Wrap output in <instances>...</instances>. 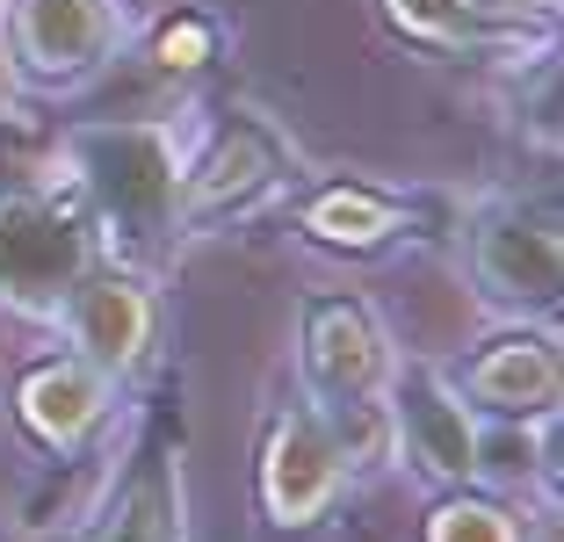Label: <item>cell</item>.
<instances>
[{
  "mask_svg": "<svg viewBox=\"0 0 564 542\" xmlns=\"http://www.w3.org/2000/svg\"><path fill=\"white\" fill-rule=\"evenodd\" d=\"M73 166L123 253H152L174 231V181H182V152L166 123H101V131L73 138Z\"/></svg>",
  "mask_w": 564,
  "mask_h": 542,
  "instance_id": "6da1fadb",
  "label": "cell"
},
{
  "mask_svg": "<svg viewBox=\"0 0 564 542\" xmlns=\"http://www.w3.org/2000/svg\"><path fill=\"white\" fill-rule=\"evenodd\" d=\"M304 361V398L333 420V434L348 420H383V383H391V340H383L377 312L362 296H312L297 333Z\"/></svg>",
  "mask_w": 564,
  "mask_h": 542,
  "instance_id": "7a4b0ae2",
  "label": "cell"
},
{
  "mask_svg": "<svg viewBox=\"0 0 564 542\" xmlns=\"http://www.w3.org/2000/svg\"><path fill=\"white\" fill-rule=\"evenodd\" d=\"M87 261H95V239H87V217L73 203L44 196V188L0 196V304L8 312L58 318Z\"/></svg>",
  "mask_w": 564,
  "mask_h": 542,
  "instance_id": "3957f363",
  "label": "cell"
},
{
  "mask_svg": "<svg viewBox=\"0 0 564 542\" xmlns=\"http://www.w3.org/2000/svg\"><path fill=\"white\" fill-rule=\"evenodd\" d=\"M123 44L117 0H15L8 8V73L30 87H80Z\"/></svg>",
  "mask_w": 564,
  "mask_h": 542,
  "instance_id": "277c9868",
  "label": "cell"
},
{
  "mask_svg": "<svg viewBox=\"0 0 564 542\" xmlns=\"http://www.w3.org/2000/svg\"><path fill=\"white\" fill-rule=\"evenodd\" d=\"M383 420H391L405 463L427 485H470V470H478V420H470L456 377H442L434 361H405V369L391 361Z\"/></svg>",
  "mask_w": 564,
  "mask_h": 542,
  "instance_id": "5b68a950",
  "label": "cell"
},
{
  "mask_svg": "<svg viewBox=\"0 0 564 542\" xmlns=\"http://www.w3.org/2000/svg\"><path fill=\"white\" fill-rule=\"evenodd\" d=\"M470 275L499 312H550L564 282V239L550 203H499L470 231Z\"/></svg>",
  "mask_w": 564,
  "mask_h": 542,
  "instance_id": "8992f818",
  "label": "cell"
},
{
  "mask_svg": "<svg viewBox=\"0 0 564 542\" xmlns=\"http://www.w3.org/2000/svg\"><path fill=\"white\" fill-rule=\"evenodd\" d=\"M340 470H348V448L333 434V420L297 398V405H282L261 434V507L268 521L282 528H312L318 513L333 507L340 492Z\"/></svg>",
  "mask_w": 564,
  "mask_h": 542,
  "instance_id": "52a82bcc",
  "label": "cell"
},
{
  "mask_svg": "<svg viewBox=\"0 0 564 542\" xmlns=\"http://www.w3.org/2000/svg\"><path fill=\"white\" fill-rule=\"evenodd\" d=\"M58 318H66V333H73V355L95 361L109 383L131 377L138 361H145L152 326H160L152 290L131 275V268H117V261H87L80 282L66 290V304H58Z\"/></svg>",
  "mask_w": 564,
  "mask_h": 542,
  "instance_id": "ba28073f",
  "label": "cell"
},
{
  "mask_svg": "<svg viewBox=\"0 0 564 542\" xmlns=\"http://www.w3.org/2000/svg\"><path fill=\"white\" fill-rule=\"evenodd\" d=\"M282 166L290 160H282L275 131L253 123V116H232V123L182 166V181H174V225H217V217L253 210L282 181Z\"/></svg>",
  "mask_w": 564,
  "mask_h": 542,
  "instance_id": "9c48e42d",
  "label": "cell"
},
{
  "mask_svg": "<svg viewBox=\"0 0 564 542\" xmlns=\"http://www.w3.org/2000/svg\"><path fill=\"white\" fill-rule=\"evenodd\" d=\"M87 542H188L182 521V448L166 442L160 427H145L123 456V470L109 477Z\"/></svg>",
  "mask_w": 564,
  "mask_h": 542,
  "instance_id": "30bf717a",
  "label": "cell"
},
{
  "mask_svg": "<svg viewBox=\"0 0 564 542\" xmlns=\"http://www.w3.org/2000/svg\"><path fill=\"white\" fill-rule=\"evenodd\" d=\"M557 383H564L557 340H550L543 326H514V333L485 340L478 355L464 361L456 391H464V405L485 412V420H550V412H557Z\"/></svg>",
  "mask_w": 564,
  "mask_h": 542,
  "instance_id": "8fae6325",
  "label": "cell"
},
{
  "mask_svg": "<svg viewBox=\"0 0 564 542\" xmlns=\"http://www.w3.org/2000/svg\"><path fill=\"white\" fill-rule=\"evenodd\" d=\"M109 391H117V383L101 377L95 361L58 355V361H44V369H30V377H22L15 412H22V427H30L44 448H80L87 434L101 427Z\"/></svg>",
  "mask_w": 564,
  "mask_h": 542,
  "instance_id": "7c38bea8",
  "label": "cell"
},
{
  "mask_svg": "<svg viewBox=\"0 0 564 542\" xmlns=\"http://www.w3.org/2000/svg\"><path fill=\"white\" fill-rule=\"evenodd\" d=\"M405 225H413V210L399 196H383V188H362V181H333V188H318L304 203V231H312L318 247H340V253H377Z\"/></svg>",
  "mask_w": 564,
  "mask_h": 542,
  "instance_id": "4fadbf2b",
  "label": "cell"
},
{
  "mask_svg": "<svg viewBox=\"0 0 564 542\" xmlns=\"http://www.w3.org/2000/svg\"><path fill=\"white\" fill-rule=\"evenodd\" d=\"M427 542H521V528H514V513L499 507V499H470V492H456L448 507H434Z\"/></svg>",
  "mask_w": 564,
  "mask_h": 542,
  "instance_id": "5bb4252c",
  "label": "cell"
},
{
  "mask_svg": "<svg viewBox=\"0 0 564 542\" xmlns=\"http://www.w3.org/2000/svg\"><path fill=\"white\" fill-rule=\"evenodd\" d=\"M391 15L413 36H427V44H448V36H464L478 22V8L470 0H391Z\"/></svg>",
  "mask_w": 564,
  "mask_h": 542,
  "instance_id": "9a60e30c",
  "label": "cell"
},
{
  "mask_svg": "<svg viewBox=\"0 0 564 542\" xmlns=\"http://www.w3.org/2000/svg\"><path fill=\"white\" fill-rule=\"evenodd\" d=\"M210 44H217V30H210L203 15L166 22V30H160V66H166V73H196L203 58H210Z\"/></svg>",
  "mask_w": 564,
  "mask_h": 542,
  "instance_id": "2e32d148",
  "label": "cell"
},
{
  "mask_svg": "<svg viewBox=\"0 0 564 542\" xmlns=\"http://www.w3.org/2000/svg\"><path fill=\"white\" fill-rule=\"evenodd\" d=\"M470 8H478V15H499V8H521V0H470Z\"/></svg>",
  "mask_w": 564,
  "mask_h": 542,
  "instance_id": "e0dca14e",
  "label": "cell"
},
{
  "mask_svg": "<svg viewBox=\"0 0 564 542\" xmlns=\"http://www.w3.org/2000/svg\"><path fill=\"white\" fill-rule=\"evenodd\" d=\"M0 95H8V58H0Z\"/></svg>",
  "mask_w": 564,
  "mask_h": 542,
  "instance_id": "ac0fdd59",
  "label": "cell"
},
{
  "mask_svg": "<svg viewBox=\"0 0 564 542\" xmlns=\"http://www.w3.org/2000/svg\"><path fill=\"white\" fill-rule=\"evenodd\" d=\"M0 542H22V535H8V528H0Z\"/></svg>",
  "mask_w": 564,
  "mask_h": 542,
  "instance_id": "d6986e66",
  "label": "cell"
}]
</instances>
